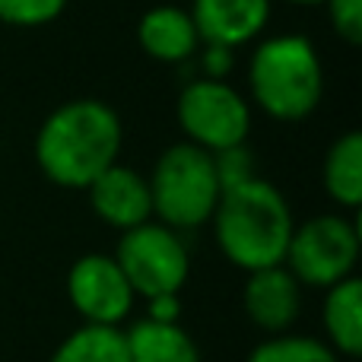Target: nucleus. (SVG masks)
Returning <instances> with one entry per match:
<instances>
[{
  "instance_id": "f03ea898",
  "label": "nucleus",
  "mask_w": 362,
  "mask_h": 362,
  "mask_svg": "<svg viewBox=\"0 0 362 362\" xmlns=\"http://www.w3.org/2000/svg\"><path fill=\"white\" fill-rule=\"evenodd\" d=\"M210 223L223 257L248 274L286 261L289 238L296 229L293 210L280 187L261 175L245 185L226 187Z\"/></svg>"
},
{
  "instance_id": "aec40b11",
  "label": "nucleus",
  "mask_w": 362,
  "mask_h": 362,
  "mask_svg": "<svg viewBox=\"0 0 362 362\" xmlns=\"http://www.w3.org/2000/svg\"><path fill=\"white\" fill-rule=\"evenodd\" d=\"M327 10L331 29L337 32V38H344L346 45H362V0H325L321 4Z\"/></svg>"
},
{
  "instance_id": "6e6552de",
  "label": "nucleus",
  "mask_w": 362,
  "mask_h": 362,
  "mask_svg": "<svg viewBox=\"0 0 362 362\" xmlns=\"http://www.w3.org/2000/svg\"><path fill=\"white\" fill-rule=\"evenodd\" d=\"M70 305L86 325L118 327L134 308V289L112 255H83L67 274Z\"/></svg>"
},
{
  "instance_id": "423d86ee",
  "label": "nucleus",
  "mask_w": 362,
  "mask_h": 362,
  "mask_svg": "<svg viewBox=\"0 0 362 362\" xmlns=\"http://www.w3.org/2000/svg\"><path fill=\"white\" fill-rule=\"evenodd\" d=\"M175 118L187 144L206 153L242 146L251 131L248 99L226 80H206V76L191 80L181 89Z\"/></svg>"
},
{
  "instance_id": "4be33fe9",
  "label": "nucleus",
  "mask_w": 362,
  "mask_h": 362,
  "mask_svg": "<svg viewBox=\"0 0 362 362\" xmlns=\"http://www.w3.org/2000/svg\"><path fill=\"white\" fill-rule=\"evenodd\" d=\"M146 318L159 321V325H178L181 296L178 293H165V296H153V299H146Z\"/></svg>"
},
{
  "instance_id": "f257e3e1",
  "label": "nucleus",
  "mask_w": 362,
  "mask_h": 362,
  "mask_svg": "<svg viewBox=\"0 0 362 362\" xmlns=\"http://www.w3.org/2000/svg\"><path fill=\"white\" fill-rule=\"evenodd\" d=\"M124 127L102 99H70L42 121L35 134V163L57 187L83 191L118 163Z\"/></svg>"
},
{
  "instance_id": "1a4fd4ad",
  "label": "nucleus",
  "mask_w": 362,
  "mask_h": 362,
  "mask_svg": "<svg viewBox=\"0 0 362 362\" xmlns=\"http://www.w3.org/2000/svg\"><path fill=\"white\" fill-rule=\"evenodd\" d=\"M86 191H89V204H93L95 216L118 232H127L134 226H144L153 219L150 181H146V175H140L137 169H131V165L115 163Z\"/></svg>"
},
{
  "instance_id": "5701e85b",
  "label": "nucleus",
  "mask_w": 362,
  "mask_h": 362,
  "mask_svg": "<svg viewBox=\"0 0 362 362\" xmlns=\"http://www.w3.org/2000/svg\"><path fill=\"white\" fill-rule=\"evenodd\" d=\"M286 4H296V6H315V4H325V0H286Z\"/></svg>"
},
{
  "instance_id": "0eeeda50",
  "label": "nucleus",
  "mask_w": 362,
  "mask_h": 362,
  "mask_svg": "<svg viewBox=\"0 0 362 362\" xmlns=\"http://www.w3.org/2000/svg\"><path fill=\"white\" fill-rule=\"evenodd\" d=\"M112 257L127 276L134 296H144V299L181 293L191 274V257H187L181 235L156 219L121 232L118 251Z\"/></svg>"
},
{
  "instance_id": "a211bd4d",
  "label": "nucleus",
  "mask_w": 362,
  "mask_h": 362,
  "mask_svg": "<svg viewBox=\"0 0 362 362\" xmlns=\"http://www.w3.org/2000/svg\"><path fill=\"white\" fill-rule=\"evenodd\" d=\"M67 0H0V23L13 29H38L54 23Z\"/></svg>"
},
{
  "instance_id": "f8f14e48",
  "label": "nucleus",
  "mask_w": 362,
  "mask_h": 362,
  "mask_svg": "<svg viewBox=\"0 0 362 362\" xmlns=\"http://www.w3.org/2000/svg\"><path fill=\"white\" fill-rule=\"evenodd\" d=\"M137 42L153 61L181 64L200 51V35L191 13L172 4H159L140 16Z\"/></svg>"
},
{
  "instance_id": "dca6fc26",
  "label": "nucleus",
  "mask_w": 362,
  "mask_h": 362,
  "mask_svg": "<svg viewBox=\"0 0 362 362\" xmlns=\"http://www.w3.org/2000/svg\"><path fill=\"white\" fill-rule=\"evenodd\" d=\"M51 362H131V353L121 327L83 325L57 346Z\"/></svg>"
},
{
  "instance_id": "ddd939ff",
  "label": "nucleus",
  "mask_w": 362,
  "mask_h": 362,
  "mask_svg": "<svg viewBox=\"0 0 362 362\" xmlns=\"http://www.w3.org/2000/svg\"><path fill=\"white\" fill-rule=\"evenodd\" d=\"M321 321H325V344L337 356L356 359L362 353V280L346 276V280L327 286L325 305H321Z\"/></svg>"
},
{
  "instance_id": "2eb2a0df",
  "label": "nucleus",
  "mask_w": 362,
  "mask_h": 362,
  "mask_svg": "<svg viewBox=\"0 0 362 362\" xmlns=\"http://www.w3.org/2000/svg\"><path fill=\"white\" fill-rule=\"evenodd\" d=\"M124 337L131 362H200L197 344L181 325L140 318L131 331H124Z\"/></svg>"
},
{
  "instance_id": "9d476101",
  "label": "nucleus",
  "mask_w": 362,
  "mask_h": 362,
  "mask_svg": "<svg viewBox=\"0 0 362 362\" xmlns=\"http://www.w3.org/2000/svg\"><path fill=\"white\" fill-rule=\"evenodd\" d=\"M187 13L197 25L200 45H223L235 51L267 29L270 0H194Z\"/></svg>"
},
{
  "instance_id": "7ed1b4c3",
  "label": "nucleus",
  "mask_w": 362,
  "mask_h": 362,
  "mask_svg": "<svg viewBox=\"0 0 362 362\" xmlns=\"http://www.w3.org/2000/svg\"><path fill=\"white\" fill-rule=\"evenodd\" d=\"M248 93L274 121H305L325 95V64L312 38L286 32L257 42L248 61Z\"/></svg>"
},
{
  "instance_id": "4468645a",
  "label": "nucleus",
  "mask_w": 362,
  "mask_h": 362,
  "mask_svg": "<svg viewBox=\"0 0 362 362\" xmlns=\"http://www.w3.org/2000/svg\"><path fill=\"white\" fill-rule=\"evenodd\" d=\"M327 197L344 210H359L362 204V134L346 131L327 146L325 165H321Z\"/></svg>"
},
{
  "instance_id": "9b49d317",
  "label": "nucleus",
  "mask_w": 362,
  "mask_h": 362,
  "mask_svg": "<svg viewBox=\"0 0 362 362\" xmlns=\"http://www.w3.org/2000/svg\"><path fill=\"white\" fill-rule=\"evenodd\" d=\"M245 315L267 334H283L302 312V286L286 264L251 270L245 283Z\"/></svg>"
},
{
  "instance_id": "f3484780",
  "label": "nucleus",
  "mask_w": 362,
  "mask_h": 362,
  "mask_svg": "<svg viewBox=\"0 0 362 362\" xmlns=\"http://www.w3.org/2000/svg\"><path fill=\"white\" fill-rule=\"evenodd\" d=\"M248 362H340L337 353L315 337L299 334H276L251 350Z\"/></svg>"
},
{
  "instance_id": "6ab92c4d",
  "label": "nucleus",
  "mask_w": 362,
  "mask_h": 362,
  "mask_svg": "<svg viewBox=\"0 0 362 362\" xmlns=\"http://www.w3.org/2000/svg\"><path fill=\"white\" fill-rule=\"evenodd\" d=\"M213 169H216V178H219V187H223V191L257 178L255 175V156H251V150L245 144L232 146V150L213 153Z\"/></svg>"
},
{
  "instance_id": "412c9836",
  "label": "nucleus",
  "mask_w": 362,
  "mask_h": 362,
  "mask_svg": "<svg viewBox=\"0 0 362 362\" xmlns=\"http://www.w3.org/2000/svg\"><path fill=\"white\" fill-rule=\"evenodd\" d=\"M235 64V51L223 48V45H204V54H200V67H204L206 80H226Z\"/></svg>"
},
{
  "instance_id": "39448f33",
  "label": "nucleus",
  "mask_w": 362,
  "mask_h": 362,
  "mask_svg": "<svg viewBox=\"0 0 362 362\" xmlns=\"http://www.w3.org/2000/svg\"><path fill=\"white\" fill-rule=\"evenodd\" d=\"M359 226L344 213H321L293 229L286 248V270L299 286L327 289L353 276L359 264Z\"/></svg>"
},
{
  "instance_id": "20e7f679",
  "label": "nucleus",
  "mask_w": 362,
  "mask_h": 362,
  "mask_svg": "<svg viewBox=\"0 0 362 362\" xmlns=\"http://www.w3.org/2000/svg\"><path fill=\"white\" fill-rule=\"evenodd\" d=\"M146 181H150L156 223L175 232L200 229L204 223H210L219 194H223L216 169H213V153L200 150L187 140L169 146L156 159Z\"/></svg>"
}]
</instances>
